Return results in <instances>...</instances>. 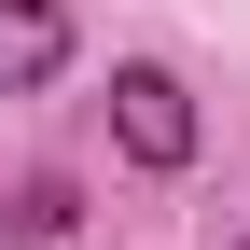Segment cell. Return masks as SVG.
Returning <instances> with one entry per match:
<instances>
[{
  "instance_id": "2",
  "label": "cell",
  "mask_w": 250,
  "mask_h": 250,
  "mask_svg": "<svg viewBox=\"0 0 250 250\" xmlns=\"http://www.w3.org/2000/svg\"><path fill=\"white\" fill-rule=\"evenodd\" d=\"M83 56V28H70V0H0V98H42L56 70Z\"/></svg>"
},
{
  "instance_id": "1",
  "label": "cell",
  "mask_w": 250,
  "mask_h": 250,
  "mask_svg": "<svg viewBox=\"0 0 250 250\" xmlns=\"http://www.w3.org/2000/svg\"><path fill=\"white\" fill-rule=\"evenodd\" d=\"M195 139H208V125H195V83L153 70V56H125V70H111V153H125V167H153V181H181V167H195Z\"/></svg>"
},
{
  "instance_id": "3",
  "label": "cell",
  "mask_w": 250,
  "mask_h": 250,
  "mask_svg": "<svg viewBox=\"0 0 250 250\" xmlns=\"http://www.w3.org/2000/svg\"><path fill=\"white\" fill-rule=\"evenodd\" d=\"M70 223H83V195H70L56 167H42V181H14V208H0V236H28V250H42V236H70Z\"/></svg>"
},
{
  "instance_id": "4",
  "label": "cell",
  "mask_w": 250,
  "mask_h": 250,
  "mask_svg": "<svg viewBox=\"0 0 250 250\" xmlns=\"http://www.w3.org/2000/svg\"><path fill=\"white\" fill-rule=\"evenodd\" d=\"M208 250H250V236H208Z\"/></svg>"
}]
</instances>
